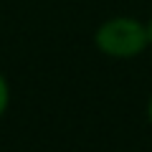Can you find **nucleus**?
I'll use <instances>...</instances> for the list:
<instances>
[{"label": "nucleus", "mask_w": 152, "mask_h": 152, "mask_svg": "<svg viewBox=\"0 0 152 152\" xmlns=\"http://www.w3.org/2000/svg\"><path fill=\"white\" fill-rule=\"evenodd\" d=\"M8 107H10V84H8L5 74L0 71V117L8 112Z\"/></svg>", "instance_id": "nucleus-2"}, {"label": "nucleus", "mask_w": 152, "mask_h": 152, "mask_svg": "<svg viewBox=\"0 0 152 152\" xmlns=\"http://www.w3.org/2000/svg\"><path fill=\"white\" fill-rule=\"evenodd\" d=\"M94 46L99 53L117 61H127L150 48L147 23L132 15H112L102 20L94 31Z\"/></svg>", "instance_id": "nucleus-1"}, {"label": "nucleus", "mask_w": 152, "mask_h": 152, "mask_svg": "<svg viewBox=\"0 0 152 152\" xmlns=\"http://www.w3.org/2000/svg\"><path fill=\"white\" fill-rule=\"evenodd\" d=\"M147 36H150V48H152V15H150V20H147Z\"/></svg>", "instance_id": "nucleus-4"}, {"label": "nucleus", "mask_w": 152, "mask_h": 152, "mask_svg": "<svg viewBox=\"0 0 152 152\" xmlns=\"http://www.w3.org/2000/svg\"><path fill=\"white\" fill-rule=\"evenodd\" d=\"M147 122H150V129H152V94L147 99Z\"/></svg>", "instance_id": "nucleus-3"}]
</instances>
